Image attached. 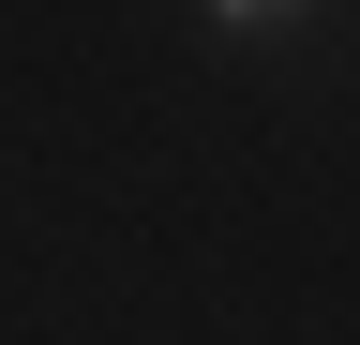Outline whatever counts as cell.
<instances>
[{
	"mask_svg": "<svg viewBox=\"0 0 360 345\" xmlns=\"http://www.w3.org/2000/svg\"><path fill=\"white\" fill-rule=\"evenodd\" d=\"M195 15H210V30H240V46H270V30H300L315 0H195Z\"/></svg>",
	"mask_w": 360,
	"mask_h": 345,
	"instance_id": "obj_1",
	"label": "cell"
}]
</instances>
